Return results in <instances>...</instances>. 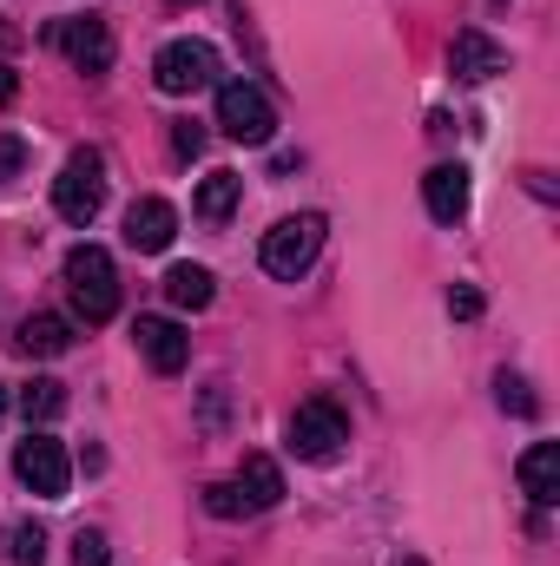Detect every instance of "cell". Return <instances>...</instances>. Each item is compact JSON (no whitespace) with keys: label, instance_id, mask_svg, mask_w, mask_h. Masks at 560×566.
I'll list each match as a JSON object with an SVG mask.
<instances>
[{"label":"cell","instance_id":"cell-27","mask_svg":"<svg viewBox=\"0 0 560 566\" xmlns=\"http://www.w3.org/2000/svg\"><path fill=\"white\" fill-rule=\"evenodd\" d=\"M13 46H20V27H7V20H0V53H13Z\"/></svg>","mask_w":560,"mask_h":566},{"label":"cell","instance_id":"cell-22","mask_svg":"<svg viewBox=\"0 0 560 566\" xmlns=\"http://www.w3.org/2000/svg\"><path fill=\"white\" fill-rule=\"evenodd\" d=\"M73 566H106V534L100 527H80L73 534Z\"/></svg>","mask_w":560,"mask_h":566},{"label":"cell","instance_id":"cell-17","mask_svg":"<svg viewBox=\"0 0 560 566\" xmlns=\"http://www.w3.org/2000/svg\"><path fill=\"white\" fill-rule=\"evenodd\" d=\"M165 296H172L178 310H205V303L218 296V283H211L205 264H172V271H165Z\"/></svg>","mask_w":560,"mask_h":566},{"label":"cell","instance_id":"cell-28","mask_svg":"<svg viewBox=\"0 0 560 566\" xmlns=\"http://www.w3.org/2000/svg\"><path fill=\"white\" fill-rule=\"evenodd\" d=\"M0 416H7V396H0Z\"/></svg>","mask_w":560,"mask_h":566},{"label":"cell","instance_id":"cell-13","mask_svg":"<svg viewBox=\"0 0 560 566\" xmlns=\"http://www.w3.org/2000/svg\"><path fill=\"white\" fill-rule=\"evenodd\" d=\"M521 494H528L535 507H554L560 501V448L554 441H535V448L521 454Z\"/></svg>","mask_w":560,"mask_h":566},{"label":"cell","instance_id":"cell-4","mask_svg":"<svg viewBox=\"0 0 560 566\" xmlns=\"http://www.w3.org/2000/svg\"><path fill=\"white\" fill-rule=\"evenodd\" d=\"M13 474H20L40 501H66V488H73V461H66V448H60L46 428H27V441L13 448Z\"/></svg>","mask_w":560,"mask_h":566},{"label":"cell","instance_id":"cell-1","mask_svg":"<svg viewBox=\"0 0 560 566\" xmlns=\"http://www.w3.org/2000/svg\"><path fill=\"white\" fill-rule=\"evenodd\" d=\"M66 290H73V310L86 323H113L120 316V271L100 244H80L66 251Z\"/></svg>","mask_w":560,"mask_h":566},{"label":"cell","instance_id":"cell-9","mask_svg":"<svg viewBox=\"0 0 560 566\" xmlns=\"http://www.w3.org/2000/svg\"><path fill=\"white\" fill-rule=\"evenodd\" d=\"M133 343H139V356L158 376H178V369L191 363V336H185L172 316H139V323H133Z\"/></svg>","mask_w":560,"mask_h":566},{"label":"cell","instance_id":"cell-25","mask_svg":"<svg viewBox=\"0 0 560 566\" xmlns=\"http://www.w3.org/2000/svg\"><path fill=\"white\" fill-rule=\"evenodd\" d=\"M20 165H27V145H20V139H0V178H13Z\"/></svg>","mask_w":560,"mask_h":566},{"label":"cell","instance_id":"cell-15","mask_svg":"<svg viewBox=\"0 0 560 566\" xmlns=\"http://www.w3.org/2000/svg\"><path fill=\"white\" fill-rule=\"evenodd\" d=\"M238 198H245V178H238V171H211V178L191 191V211H198L205 224H225V218L238 211Z\"/></svg>","mask_w":560,"mask_h":566},{"label":"cell","instance_id":"cell-26","mask_svg":"<svg viewBox=\"0 0 560 566\" xmlns=\"http://www.w3.org/2000/svg\"><path fill=\"white\" fill-rule=\"evenodd\" d=\"M13 93H20V73H13V66H0V113L13 106Z\"/></svg>","mask_w":560,"mask_h":566},{"label":"cell","instance_id":"cell-18","mask_svg":"<svg viewBox=\"0 0 560 566\" xmlns=\"http://www.w3.org/2000/svg\"><path fill=\"white\" fill-rule=\"evenodd\" d=\"M60 409H66V382H53V376H33V382L20 389V416H27L33 428H46Z\"/></svg>","mask_w":560,"mask_h":566},{"label":"cell","instance_id":"cell-24","mask_svg":"<svg viewBox=\"0 0 560 566\" xmlns=\"http://www.w3.org/2000/svg\"><path fill=\"white\" fill-rule=\"evenodd\" d=\"M172 151H178V158H198V151H205V133H198V126H172Z\"/></svg>","mask_w":560,"mask_h":566},{"label":"cell","instance_id":"cell-5","mask_svg":"<svg viewBox=\"0 0 560 566\" xmlns=\"http://www.w3.org/2000/svg\"><path fill=\"white\" fill-rule=\"evenodd\" d=\"M152 80H158V93H172V99L205 93V86H218V53H211L205 40H172V46H158Z\"/></svg>","mask_w":560,"mask_h":566},{"label":"cell","instance_id":"cell-6","mask_svg":"<svg viewBox=\"0 0 560 566\" xmlns=\"http://www.w3.org/2000/svg\"><path fill=\"white\" fill-rule=\"evenodd\" d=\"M218 126H225L231 139H245V145H271V133H278V106H271L251 80H225V86H218Z\"/></svg>","mask_w":560,"mask_h":566},{"label":"cell","instance_id":"cell-21","mask_svg":"<svg viewBox=\"0 0 560 566\" xmlns=\"http://www.w3.org/2000/svg\"><path fill=\"white\" fill-rule=\"evenodd\" d=\"M205 507H211L218 521H245V514H251V501L238 494V481H211V488H205Z\"/></svg>","mask_w":560,"mask_h":566},{"label":"cell","instance_id":"cell-11","mask_svg":"<svg viewBox=\"0 0 560 566\" xmlns=\"http://www.w3.org/2000/svg\"><path fill=\"white\" fill-rule=\"evenodd\" d=\"M422 205H428L435 224L468 218V171H462V165H435V171L422 178Z\"/></svg>","mask_w":560,"mask_h":566},{"label":"cell","instance_id":"cell-2","mask_svg":"<svg viewBox=\"0 0 560 566\" xmlns=\"http://www.w3.org/2000/svg\"><path fill=\"white\" fill-rule=\"evenodd\" d=\"M323 218L317 211H297V218H283V224H271L265 231V251H258V264L271 271V277H283V283H297L310 264H317V251H323Z\"/></svg>","mask_w":560,"mask_h":566},{"label":"cell","instance_id":"cell-23","mask_svg":"<svg viewBox=\"0 0 560 566\" xmlns=\"http://www.w3.org/2000/svg\"><path fill=\"white\" fill-rule=\"evenodd\" d=\"M448 310H455L462 323H475V316H481V290H475V283H455V290H448Z\"/></svg>","mask_w":560,"mask_h":566},{"label":"cell","instance_id":"cell-12","mask_svg":"<svg viewBox=\"0 0 560 566\" xmlns=\"http://www.w3.org/2000/svg\"><path fill=\"white\" fill-rule=\"evenodd\" d=\"M172 231H178V211H172L165 198H139V205L126 211V244H133V251H165Z\"/></svg>","mask_w":560,"mask_h":566},{"label":"cell","instance_id":"cell-19","mask_svg":"<svg viewBox=\"0 0 560 566\" xmlns=\"http://www.w3.org/2000/svg\"><path fill=\"white\" fill-rule=\"evenodd\" d=\"M0 547H7L13 566H40L46 560V527H40V521H13V527L0 534Z\"/></svg>","mask_w":560,"mask_h":566},{"label":"cell","instance_id":"cell-8","mask_svg":"<svg viewBox=\"0 0 560 566\" xmlns=\"http://www.w3.org/2000/svg\"><path fill=\"white\" fill-rule=\"evenodd\" d=\"M46 40H53L80 73H106V66H113V27L93 20V13H86V20H53Z\"/></svg>","mask_w":560,"mask_h":566},{"label":"cell","instance_id":"cell-7","mask_svg":"<svg viewBox=\"0 0 560 566\" xmlns=\"http://www.w3.org/2000/svg\"><path fill=\"white\" fill-rule=\"evenodd\" d=\"M343 441H350V422H343V409H336L330 396H317V402H303V409L290 416V448H297L303 461H330Z\"/></svg>","mask_w":560,"mask_h":566},{"label":"cell","instance_id":"cell-20","mask_svg":"<svg viewBox=\"0 0 560 566\" xmlns=\"http://www.w3.org/2000/svg\"><path fill=\"white\" fill-rule=\"evenodd\" d=\"M495 396H501V409H508V416H541V402H535V389H528L521 376H508V369L495 376Z\"/></svg>","mask_w":560,"mask_h":566},{"label":"cell","instance_id":"cell-10","mask_svg":"<svg viewBox=\"0 0 560 566\" xmlns=\"http://www.w3.org/2000/svg\"><path fill=\"white\" fill-rule=\"evenodd\" d=\"M448 66H455V80H468V86H481V80H495V73H508V53L488 40V33H455V46H448Z\"/></svg>","mask_w":560,"mask_h":566},{"label":"cell","instance_id":"cell-16","mask_svg":"<svg viewBox=\"0 0 560 566\" xmlns=\"http://www.w3.org/2000/svg\"><path fill=\"white\" fill-rule=\"evenodd\" d=\"M13 343H20L27 356H66V343H73V323H66V316H27Z\"/></svg>","mask_w":560,"mask_h":566},{"label":"cell","instance_id":"cell-14","mask_svg":"<svg viewBox=\"0 0 560 566\" xmlns=\"http://www.w3.org/2000/svg\"><path fill=\"white\" fill-rule=\"evenodd\" d=\"M238 494L251 501V514L278 507L283 501V468L271 461V454H245V468H238Z\"/></svg>","mask_w":560,"mask_h":566},{"label":"cell","instance_id":"cell-3","mask_svg":"<svg viewBox=\"0 0 560 566\" xmlns=\"http://www.w3.org/2000/svg\"><path fill=\"white\" fill-rule=\"evenodd\" d=\"M100 205H106V158L100 151H73L60 165V178H53V211L66 224H93Z\"/></svg>","mask_w":560,"mask_h":566}]
</instances>
